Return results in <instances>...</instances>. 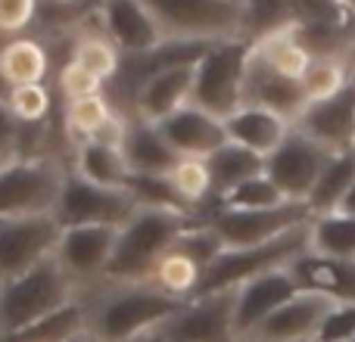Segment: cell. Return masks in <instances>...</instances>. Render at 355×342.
Listing matches in <instances>:
<instances>
[{
  "mask_svg": "<svg viewBox=\"0 0 355 342\" xmlns=\"http://www.w3.org/2000/svg\"><path fill=\"white\" fill-rule=\"evenodd\" d=\"M122 153L131 165V174H172V168L181 162L159 128L141 118H128Z\"/></svg>",
  "mask_w": 355,
  "mask_h": 342,
  "instance_id": "23",
  "label": "cell"
},
{
  "mask_svg": "<svg viewBox=\"0 0 355 342\" xmlns=\"http://www.w3.org/2000/svg\"><path fill=\"white\" fill-rule=\"evenodd\" d=\"M69 60H72L75 66H81L85 72H91L94 78H100V81L116 78L119 69H122V53L112 47L106 35H81V37H75L72 56H69Z\"/></svg>",
  "mask_w": 355,
  "mask_h": 342,
  "instance_id": "34",
  "label": "cell"
},
{
  "mask_svg": "<svg viewBox=\"0 0 355 342\" xmlns=\"http://www.w3.org/2000/svg\"><path fill=\"white\" fill-rule=\"evenodd\" d=\"M225 131L227 141L246 147L250 153L268 159L284 141L293 131V125L287 118H281L277 112L262 109V106H240L231 118H225Z\"/></svg>",
  "mask_w": 355,
  "mask_h": 342,
  "instance_id": "22",
  "label": "cell"
},
{
  "mask_svg": "<svg viewBox=\"0 0 355 342\" xmlns=\"http://www.w3.org/2000/svg\"><path fill=\"white\" fill-rule=\"evenodd\" d=\"M6 162H10V159H6V156H0V168H3V165H6Z\"/></svg>",
  "mask_w": 355,
  "mask_h": 342,
  "instance_id": "47",
  "label": "cell"
},
{
  "mask_svg": "<svg viewBox=\"0 0 355 342\" xmlns=\"http://www.w3.org/2000/svg\"><path fill=\"white\" fill-rule=\"evenodd\" d=\"M97 16L103 35L122 56H147L168 44L144 0H100Z\"/></svg>",
  "mask_w": 355,
  "mask_h": 342,
  "instance_id": "15",
  "label": "cell"
},
{
  "mask_svg": "<svg viewBox=\"0 0 355 342\" xmlns=\"http://www.w3.org/2000/svg\"><path fill=\"white\" fill-rule=\"evenodd\" d=\"M53 3H75V0H53Z\"/></svg>",
  "mask_w": 355,
  "mask_h": 342,
  "instance_id": "48",
  "label": "cell"
},
{
  "mask_svg": "<svg viewBox=\"0 0 355 342\" xmlns=\"http://www.w3.org/2000/svg\"><path fill=\"white\" fill-rule=\"evenodd\" d=\"M355 183V153H331L321 168L318 181H315V190L309 196V208L312 215H331L340 208V202L346 199L349 187Z\"/></svg>",
  "mask_w": 355,
  "mask_h": 342,
  "instance_id": "27",
  "label": "cell"
},
{
  "mask_svg": "<svg viewBox=\"0 0 355 342\" xmlns=\"http://www.w3.org/2000/svg\"><path fill=\"white\" fill-rule=\"evenodd\" d=\"M296 25V0H243V37L262 41L281 28Z\"/></svg>",
  "mask_w": 355,
  "mask_h": 342,
  "instance_id": "32",
  "label": "cell"
},
{
  "mask_svg": "<svg viewBox=\"0 0 355 342\" xmlns=\"http://www.w3.org/2000/svg\"><path fill=\"white\" fill-rule=\"evenodd\" d=\"M252 41L231 37V41L209 44L206 53L196 60L193 97L190 103L206 109L215 118H231L243 106V84L250 69Z\"/></svg>",
  "mask_w": 355,
  "mask_h": 342,
  "instance_id": "5",
  "label": "cell"
},
{
  "mask_svg": "<svg viewBox=\"0 0 355 342\" xmlns=\"http://www.w3.org/2000/svg\"><path fill=\"white\" fill-rule=\"evenodd\" d=\"M10 112L19 125H44L50 112V91L44 84H25L12 91Z\"/></svg>",
  "mask_w": 355,
  "mask_h": 342,
  "instance_id": "38",
  "label": "cell"
},
{
  "mask_svg": "<svg viewBox=\"0 0 355 342\" xmlns=\"http://www.w3.org/2000/svg\"><path fill=\"white\" fill-rule=\"evenodd\" d=\"M62 227L53 215L0 221V283L31 271L56 252Z\"/></svg>",
  "mask_w": 355,
  "mask_h": 342,
  "instance_id": "10",
  "label": "cell"
},
{
  "mask_svg": "<svg viewBox=\"0 0 355 342\" xmlns=\"http://www.w3.org/2000/svg\"><path fill=\"white\" fill-rule=\"evenodd\" d=\"M200 280H202V268L193 258L184 255V252H178L175 246L162 255V262L156 264L153 277H150V283H153L156 289H162V293L175 296V299H181V302L193 299L196 289H200Z\"/></svg>",
  "mask_w": 355,
  "mask_h": 342,
  "instance_id": "31",
  "label": "cell"
},
{
  "mask_svg": "<svg viewBox=\"0 0 355 342\" xmlns=\"http://www.w3.org/2000/svg\"><path fill=\"white\" fill-rule=\"evenodd\" d=\"M137 199L125 187H97V183L69 171L56 199L53 218L62 231L69 227H116L122 231L137 215Z\"/></svg>",
  "mask_w": 355,
  "mask_h": 342,
  "instance_id": "8",
  "label": "cell"
},
{
  "mask_svg": "<svg viewBox=\"0 0 355 342\" xmlns=\"http://www.w3.org/2000/svg\"><path fill=\"white\" fill-rule=\"evenodd\" d=\"M156 128L181 159H209L215 150H221L227 143L225 122L209 116L206 109H200L193 103L178 109L175 116H168Z\"/></svg>",
  "mask_w": 355,
  "mask_h": 342,
  "instance_id": "19",
  "label": "cell"
},
{
  "mask_svg": "<svg viewBox=\"0 0 355 342\" xmlns=\"http://www.w3.org/2000/svg\"><path fill=\"white\" fill-rule=\"evenodd\" d=\"M318 342H355V305H334L318 333Z\"/></svg>",
  "mask_w": 355,
  "mask_h": 342,
  "instance_id": "40",
  "label": "cell"
},
{
  "mask_svg": "<svg viewBox=\"0 0 355 342\" xmlns=\"http://www.w3.org/2000/svg\"><path fill=\"white\" fill-rule=\"evenodd\" d=\"M75 174L97 187H128L131 165L125 159L122 147H106L97 141L75 143Z\"/></svg>",
  "mask_w": 355,
  "mask_h": 342,
  "instance_id": "24",
  "label": "cell"
},
{
  "mask_svg": "<svg viewBox=\"0 0 355 342\" xmlns=\"http://www.w3.org/2000/svg\"><path fill=\"white\" fill-rule=\"evenodd\" d=\"M315 215L306 202H284L275 208H256V212H231V208H212L206 221L221 237L225 249H250L262 246L296 227L309 224Z\"/></svg>",
  "mask_w": 355,
  "mask_h": 342,
  "instance_id": "9",
  "label": "cell"
},
{
  "mask_svg": "<svg viewBox=\"0 0 355 342\" xmlns=\"http://www.w3.org/2000/svg\"><path fill=\"white\" fill-rule=\"evenodd\" d=\"M290 274L300 283V289L321 293L337 305H355V262L318 255L309 249L290 264Z\"/></svg>",
  "mask_w": 355,
  "mask_h": 342,
  "instance_id": "21",
  "label": "cell"
},
{
  "mask_svg": "<svg viewBox=\"0 0 355 342\" xmlns=\"http://www.w3.org/2000/svg\"><path fill=\"white\" fill-rule=\"evenodd\" d=\"M252 50H256V56L265 62V66H271L277 75L293 78V81L306 78V72L315 62V56L309 53V47L300 41V35H296V25L281 28V31H275V35L256 41Z\"/></svg>",
  "mask_w": 355,
  "mask_h": 342,
  "instance_id": "26",
  "label": "cell"
},
{
  "mask_svg": "<svg viewBox=\"0 0 355 342\" xmlns=\"http://www.w3.org/2000/svg\"><path fill=\"white\" fill-rule=\"evenodd\" d=\"M243 106H262V109L277 112L281 118H287L290 125H296V118L306 112L309 93L302 87V81L284 78L271 66H265L252 50L250 69H246V84H243Z\"/></svg>",
  "mask_w": 355,
  "mask_h": 342,
  "instance_id": "20",
  "label": "cell"
},
{
  "mask_svg": "<svg viewBox=\"0 0 355 342\" xmlns=\"http://www.w3.org/2000/svg\"><path fill=\"white\" fill-rule=\"evenodd\" d=\"M206 221L202 215L172 212V208H137V215L119 231L103 283H150L175 240L187 227Z\"/></svg>",
  "mask_w": 355,
  "mask_h": 342,
  "instance_id": "2",
  "label": "cell"
},
{
  "mask_svg": "<svg viewBox=\"0 0 355 342\" xmlns=\"http://www.w3.org/2000/svg\"><path fill=\"white\" fill-rule=\"evenodd\" d=\"M35 12H37V0H0V31L16 35V31L28 28Z\"/></svg>",
  "mask_w": 355,
  "mask_h": 342,
  "instance_id": "41",
  "label": "cell"
},
{
  "mask_svg": "<svg viewBox=\"0 0 355 342\" xmlns=\"http://www.w3.org/2000/svg\"><path fill=\"white\" fill-rule=\"evenodd\" d=\"M293 128L327 153H349L355 137V81L334 97L309 103Z\"/></svg>",
  "mask_w": 355,
  "mask_h": 342,
  "instance_id": "17",
  "label": "cell"
},
{
  "mask_svg": "<svg viewBox=\"0 0 355 342\" xmlns=\"http://www.w3.org/2000/svg\"><path fill=\"white\" fill-rule=\"evenodd\" d=\"M296 293H300V283L293 280L290 268L265 271V274L240 283L237 299H234V333H237V342H243L265 318H271Z\"/></svg>",
  "mask_w": 355,
  "mask_h": 342,
  "instance_id": "18",
  "label": "cell"
},
{
  "mask_svg": "<svg viewBox=\"0 0 355 342\" xmlns=\"http://www.w3.org/2000/svg\"><path fill=\"white\" fill-rule=\"evenodd\" d=\"M337 302L321 293L300 289L293 299H287L271 318H265L243 342H318L327 314Z\"/></svg>",
  "mask_w": 355,
  "mask_h": 342,
  "instance_id": "16",
  "label": "cell"
},
{
  "mask_svg": "<svg viewBox=\"0 0 355 342\" xmlns=\"http://www.w3.org/2000/svg\"><path fill=\"white\" fill-rule=\"evenodd\" d=\"M309 233H312V221H309V224H302V227H296V231H290V233H284V237L271 240V243L250 246V249H225L206 268L196 296L237 289L240 283L252 280V277L265 274V271L290 268L296 258L309 252ZM196 296H193V299H196Z\"/></svg>",
  "mask_w": 355,
  "mask_h": 342,
  "instance_id": "6",
  "label": "cell"
},
{
  "mask_svg": "<svg viewBox=\"0 0 355 342\" xmlns=\"http://www.w3.org/2000/svg\"><path fill=\"white\" fill-rule=\"evenodd\" d=\"M340 3H343V6H346V10H349V12H352V16H355V0H340Z\"/></svg>",
  "mask_w": 355,
  "mask_h": 342,
  "instance_id": "46",
  "label": "cell"
},
{
  "mask_svg": "<svg viewBox=\"0 0 355 342\" xmlns=\"http://www.w3.org/2000/svg\"><path fill=\"white\" fill-rule=\"evenodd\" d=\"M69 171L53 156H22L0 168V221L53 215Z\"/></svg>",
  "mask_w": 355,
  "mask_h": 342,
  "instance_id": "7",
  "label": "cell"
},
{
  "mask_svg": "<svg viewBox=\"0 0 355 342\" xmlns=\"http://www.w3.org/2000/svg\"><path fill=\"white\" fill-rule=\"evenodd\" d=\"M116 227H69L60 233L53 258L72 277L78 289L97 287L106 280L112 249H116Z\"/></svg>",
  "mask_w": 355,
  "mask_h": 342,
  "instance_id": "12",
  "label": "cell"
},
{
  "mask_svg": "<svg viewBox=\"0 0 355 342\" xmlns=\"http://www.w3.org/2000/svg\"><path fill=\"white\" fill-rule=\"evenodd\" d=\"M193 78H196V62H166V66L153 69L144 75L141 84L131 93V109L135 118L150 125L166 122L178 109L190 103L193 97Z\"/></svg>",
  "mask_w": 355,
  "mask_h": 342,
  "instance_id": "13",
  "label": "cell"
},
{
  "mask_svg": "<svg viewBox=\"0 0 355 342\" xmlns=\"http://www.w3.org/2000/svg\"><path fill=\"white\" fill-rule=\"evenodd\" d=\"M337 212H343V215H355V183L349 187V193H346V199L340 202V208Z\"/></svg>",
  "mask_w": 355,
  "mask_h": 342,
  "instance_id": "42",
  "label": "cell"
},
{
  "mask_svg": "<svg viewBox=\"0 0 355 342\" xmlns=\"http://www.w3.org/2000/svg\"><path fill=\"white\" fill-rule=\"evenodd\" d=\"M0 72L16 87L25 84H44L50 72V53L35 37H12L0 53Z\"/></svg>",
  "mask_w": 355,
  "mask_h": 342,
  "instance_id": "28",
  "label": "cell"
},
{
  "mask_svg": "<svg viewBox=\"0 0 355 342\" xmlns=\"http://www.w3.org/2000/svg\"><path fill=\"white\" fill-rule=\"evenodd\" d=\"M355 81V62L340 60V56H315L312 69L302 78V87L309 93V103L315 100H327L337 91H343L346 84Z\"/></svg>",
  "mask_w": 355,
  "mask_h": 342,
  "instance_id": "35",
  "label": "cell"
},
{
  "mask_svg": "<svg viewBox=\"0 0 355 342\" xmlns=\"http://www.w3.org/2000/svg\"><path fill=\"white\" fill-rule=\"evenodd\" d=\"M234 299H237V289L196 296L181 308V314H175L162 327V336L166 342H237Z\"/></svg>",
  "mask_w": 355,
  "mask_h": 342,
  "instance_id": "14",
  "label": "cell"
},
{
  "mask_svg": "<svg viewBox=\"0 0 355 342\" xmlns=\"http://www.w3.org/2000/svg\"><path fill=\"white\" fill-rule=\"evenodd\" d=\"M6 44H10V35H3V31H0V53H3Z\"/></svg>",
  "mask_w": 355,
  "mask_h": 342,
  "instance_id": "45",
  "label": "cell"
},
{
  "mask_svg": "<svg viewBox=\"0 0 355 342\" xmlns=\"http://www.w3.org/2000/svg\"><path fill=\"white\" fill-rule=\"evenodd\" d=\"M284 193L271 183L268 174H256L250 181H243L240 187H234L231 193H225L212 208H231V212H256V208H275V206H284ZM209 208V212H212Z\"/></svg>",
  "mask_w": 355,
  "mask_h": 342,
  "instance_id": "37",
  "label": "cell"
},
{
  "mask_svg": "<svg viewBox=\"0 0 355 342\" xmlns=\"http://www.w3.org/2000/svg\"><path fill=\"white\" fill-rule=\"evenodd\" d=\"M168 44H218L243 37V0H144Z\"/></svg>",
  "mask_w": 355,
  "mask_h": 342,
  "instance_id": "4",
  "label": "cell"
},
{
  "mask_svg": "<svg viewBox=\"0 0 355 342\" xmlns=\"http://www.w3.org/2000/svg\"><path fill=\"white\" fill-rule=\"evenodd\" d=\"M87 330V305L85 302H72V305L53 312L50 318L37 321V324L25 327V330L3 336L0 342H69L75 333Z\"/></svg>",
  "mask_w": 355,
  "mask_h": 342,
  "instance_id": "30",
  "label": "cell"
},
{
  "mask_svg": "<svg viewBox=\"0 0 355 342\" xmlns=\"http://www.w3.org/2000/svg\"><path fill=\"white\" fill-rule=\"evenodd\" d=\"M352 153H355V137H352Z\"/></svg>",
  "mask_w": 355,
  "mask_h": 342,
  "instance_id": "49",
  "label": "cell"
},
{
  "mask_svg": "<svg viewBox=\"0 0 355 342\" xmlns=\"http://www.w3.org/2000/svg\"><path fill=\"white\" fill-rule=\"evenodd\" d=\"M309 249L318 252V255L355 262V215L331 212V215H318V218H312Z\"/></svg>",
  "mask_w": 355,
  "mask_h": 342,
  "instance_id": "29",
  "label": "cell"
},
{
  "mask_svg": "<svg viewBox=\"0 0 355 342\" xmlns=\"http://www.w3.org/2000/svg\"><path fill=\"white\" fill-rule=\"evenodd\" d=\"M131 342H166V336H162V330H156V333H147V336L131 339Z\"/></svg>",
  "mask_w": 355,
  "mask_h": 342,
  "instance_id": "44",
  "label": "cell"
},
{
  "mask_svg": "<svg viewBox=\"0 0 355 342\" xmlns=\"http://www.w3.org/2000/svg\"><path fill=\"white\" fill-rule=\"evenodd\" d=\"M69 342H103V339H100V336H97V333H94V330H91V327H87V330L75 333V336H72V339H69Z\"/></svg>",
  "mask_w": 355,
  "mask_h": 342,
  "instance_id": "43",
  "label": "cell"
},
{
  "mask_svg": "<svg viewBox=\"0 0 355 342\" xmlns=\"http://www.w3.org/2000/svg\"><path fill=\"white\" fill-rule=\"evenodd\" d=\"M168 181H172L175 193L184 199V206L193 208L196 215L206 212V206L212 208V177H209L206 159H181L172 168Z\"/></svg>",
  "mask_w": 355,
  "mask_h": 342,
  "instance_id": "33",
  "label": "cell"
},
{
  "mask_svg": "<svg viewBox=\"0 0 355 342\" xmlns=\"http://www.w3.org/2000/svg\"><path fill=\"white\" fill-rule=\"evenodd\" d=\"M81 299V289L60 268L53 255L31 271L0 283V339L50 318L53 312Z\"/></svg>",
  "mask_w": 355,
  "mask_h": 342,
  "instance_id": "3",
  "label": "cell"
},
{
  "mask_svg": "<svg viewBox=\"0 0 355 342\" xmlns=\"http://www.w3.org/2000/svg\"><path fill=\"white\" fill-rule=\"evenodd\" d=\"M209 165V177H212V206L221 199L225 193H231L234 187H240L243 181L256 174H265V159L256 153H250L246 147L227 141L221 150H215L206 159Z\"/></svg>",
  "mask_w": 355,
  "mask_h": 342,
  "instance_id": "25",
  "label": "cell"
},
{
  "mask_svg": "<svg viewBox=\"0 0 355 342\" xmlns=\"http://www.w3.org/2000/svg\"><path fill=\"white\" fill-rule=\"evenodd\" d=\"M60 91L66 93V100H85V97H100L103 93V81L94 78L91 72H85L81 66H75L72 60L62 66L60 72Z\"/></svg>",
  "mask_w": 355,
  "mask_h": 342,
  "instance_id": "39",
  "label": "cell"
},
{
  "mask_svg": "<svg viewBox=\"0 0 355 342\" xmlns=\"http://www.w3.org/2000/svg\"><path fill=\"white\" fill-rule=\"evenodd\" d=\"M327 156H331L327 150H321L315 141H309L306 134H300L293 128L287 134V141L265 159V174L284 193V199L309 206V196H312L315 181H318Z\"/></svg>",
  "mask_w": 355,
  "mask_h": 342,
  "instance_id": "11",
  "label": "cell"
},
{
  "mask_svg": "<svg viewBox=\"0 0 355 342\" xmlns=\"http://www.w3.org/2000/svg\"><path fill=\"white\" fill-rule=\"evenodd\" d=\"M97 302L87 305V327L103 342H131L156 333L181 314L187 302L156 289L153 283H103Z\"/></svg>",
  "mask_w": 355,
  "mask_h": 342,
  "instance_id": "1",
  "label": "cell"
},
{
  "mask_svg": "<svg viewBox=\"0 0 355 342\" xmlns=\"http://www.w3.org/2000/svg\"><path fill=\"white\" fill-rule=\"evenodd\" d=\"M116 116L106 97H85V100H66V134L75 137V143L94 141L97 131Z\"/></svg>",
  "mask_w": 355,
  "mask_h": 342,
  "instance_id": "36",
  "label": "cell"
}]
</instances>
